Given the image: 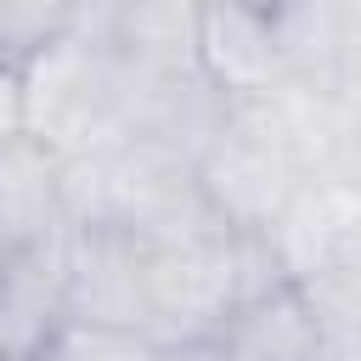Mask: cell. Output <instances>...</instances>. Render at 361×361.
Wrapping results in <instances>:
<instances>
[{
  "instance_id": "6da1fadb",
  "label": "cell",
  "mask_w": 361,
  "mask_h": 361,
  "mask_svg": "<svg viewBox=\"0 0 361 361\" xmlns=\"http://www.w3.org/2000/svg\"><path fill=\"white\" fill-rule=\"evenodd\" d=\"M23 118L62 164L102 158L130 135L124 56L107 34V6H79L73 23L23 68Z\"/></svg>"
},
{
  "instance_id": "7a4b0ae2",
  "label": "cell",
  "mask_w": 361,
  "mask_h": 361,
  "mask_svg": "<svg viewBox=\"0 0 361 361\" xmlns=\"http://www.w3.org/2000/svg\"><path fill=\"white\" fill-rule=\"evenodd\" d=\"M68 226H113L141 243H175L226 226L197 180V158L164 141H124L68 164Z\"/></svg>"
},
{
  "instance_id": "3957f363",
  "label": "cell",
  "mask_w": 361,
  "mask_h": 361,
  "mask_svg": "<svg viewBox=\"0 0 361 361\" xmlns=\"http://www.w3.org/2000/svg\"><path fill=\"white\" fill-rule=\"evenodd\" d=\"M265 248L276 271L299 288L355 259L361 254V164L310 175L265 231Z\"/></svg>"
},
{
  "instance_id": "277c9868",
  "label": "cell",
  "mask_w": 361,
  "mask_h": 361,
  "mask_svg": "<svg viewBox=\"0 0 361 361\" xmlns=\"http://www.w3.org/2000/svg\"><path fill=\"white\" fill-rule=\"evenodd\" d=\"M197 68L226 96V107H243L293 79L276 17L259 6H197Z\"/></svg>"
},
{
  "instance_id": "5b68a950",
  "label": "cell",
  "mask_w": 361,
  "mask_h": 361,
  "mask_svg": "<svg viewBox=\"0 0 361 361\" xmlns=\"http://www.w3.org/2000/svg\"><path fill=\"white\" fill-rule=\"evenodd\" d=\"M68 322V231L0 259V361H34Z\"/></svg>"
},
{
  "instance_id": "8992f818",
  "label": "cell",
  "mask_w": 361,
  "mask_h": 361,
  "mask_svg": "<svg viewBox=\"0 0 361 361\" xmlns=\"http://www.w3.org/2000/svg\"><path fill=\"white\" fill-rule=\"evenodd\" d=\"M62 231H68V164L34 135H17L0 152V259L45 248Z\"/></svg>"
},
{
  "instance_id": "52a82bcc",
  "label": "cell",
  "mask_w": 361,
  "mask_h": 361,
  "mask_svg": "<svg viewBox=\"0 0 361 361\" xmlns=\"http://www.w3.org/2000/svg\"><path fill=\"white\" fill-rule=\"evenodd\" d=\"M214 344L231 361H333L327 333H322L299 282H276V288L243 299L220 322Z\"/></svg>"
},
{
  "instance_id": "ba28073f",
  "label": "cell",
  "mask_w": 361,
  "mask_h": 361,
  "mask_svg": "<svg viewBox=\"0 0 361 361\" xmlns=\"http://www.w3.org/2000/svg\"><path fill=\"white\" fill-rule=\"evenodd\" d=\"M305 299L327 333V350L333 361H361V254L344 259L338 271L305 282Z\"/></svg>"
},
{
  "instance_id": "9c48e42d",
  "label": "cell",
  "mask_w": 361,
  "mask_h": 361,
  "mask_svg": "<svg viewBox=\"0 0 361 361\" xmlns=\"http://www.w3.org/2000/svg\"><path fill=\"white\" fill-rule=\"evenodd\" d=\"M34 361H164V344L135 333V327H107V322H73L68 316Z\"/></svg>"
},
{
  "instance_id": "30bf717a",
  "label": "cell",
  "mask_w": 361,
  "mask_h": 361,
  "mask_svg": "<svg viewBox=\"0 0 361 361\" xmlns=\"http://www.w3.org/2000/svg\"><path fill=\"white\" fill-rule=\"evenodd\" d=\"M79 6H0V68H28L68 23Z\"/></svg>"
},
{
  "instance_id": "8fae6325",
  "label": "cell",
  "mask_w": 361,
  "mask_h": 361,
  "mask_svg": "<svg viewBox=\"0 0 361 361\" xmlns=\"http://www.w3.org/2000/svg\"><path fill=\"white\" fill-rule=\"evenodd\" d=\"M28 135V118H23V73L17 68H0V152Z\"/></svg>"
},
{
  "instance_id": "7c38bea8",
  "label": "cell",
  "mask_w": 361,
  "mask_h": 361,
  "mask_svg": "<svg viewBox=\"0 0 361 361\" xmlns=\"http://www.w3.org/2000/svg\"><path fill=\"white\" fill-rule=\"evenodd\" d=\"M164 361H231L214 338H197V344H175V350H164Z\"/></svg>"
}]
</instances>
